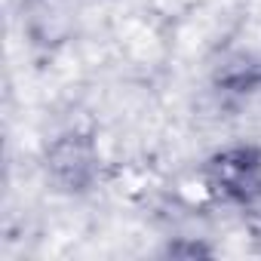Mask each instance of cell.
Instances as JSON below:
<instances>
[{
	"instance_id": "1",
	"label": "cell",
	"mask_w": 261,
	"mask_h": 261,
	"mask_svg": "<svg viewBox=\"0 0 261 261\" xmlns=\"http://www.w3.org/2000/svg\"><path fill=\"white\" fill-rule=\"evenodd\" d=\"M203 175L209 191L221 203L240 209L243 215L261 218V148L255 145L227 148L206 163Z\"/></svg>"
},
{
	"instance_id": "2",
	"label": "cell",
	"mask_w": 261,
	"mask_h": 261,
	"mask_svg": "<svg viewBox=\"0 0 261 261\" xmlns=\"http://www.w3.org/2000/svg\"><path fill=\"white\" fill-rule=\"evenodd\" d=\"M46 169L65 191H86L98 172V151L92 139L80 133H68L56 139L46 151Z\"/></svg>"
}]
</instances>
